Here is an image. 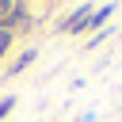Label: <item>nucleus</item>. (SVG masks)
I'll return each instance as SVG.
<instances>
[{"label":"nucleus","mask_w":122,"mask_h":122,"mask_svg":"<svg viewBox=\"0 0 122 122\" xmlns=\"http://www.w3.org/2000/svg\"><path fill=\"white\" fill-rule=\"evenodd\" d=\"M27 23H30V15H27V4H15V8H11L4 19H0V30H11V34H15V27H27Z\"/></svg>","instance_id":"2"},{"label":"nucleus","mask_w":122,"mask_h":122,"mask_svg":"<svg viewBox=\"0 0 122 122\" xmlns=\"http://www.w3.org/2000/svg\"><path fill=\"white\" fill-rule=\"evenodd\" d=\"M11 107H15V95H4V99H0V122L11 114Z\"/></svg>","instance_id":"5"},{"label":"nucleus","mask_w":122,"mask_h":122,"mask_svg":"<svg viewBox=\"0 0 122 122\" xmlns=\"http://www.w3.org/2000/svg\"><path fill=\"white\" fill-rule=\"evenodd\" d=\"M111 11H114V4H103V8H95V11H92V19H88V27H103Z\"/></svg>","instance_id":"4"},{"label":"nucleus","mask_w":122,"mask_h":122,"mask_svg":"<svg viewBox=\"0 0 122 122\" xmlns=\"http://www.w3.org/2000/svg\"><path fill=\"white\" fill-rule=\"evenodd\" d=\"M11 8H15V0H0V19H4V15L11 11Z\"/></svg>","instance_id":"7"},{"label":"nucleus","mask_w":122,"mask_h":122,"mask_svg":"<svg viewBox=\"0 0 122 122\" xmlns=\"http://www.w3.org/2000/svg\"><path fill=\"white\" fill-rule=\"evenodd\" d=\"M30 61H34V50H27V53H19V57L11 61V69H8V76H19V72H23V69H27Z\"/></svg>","instance_id":"3"},{"label":"nucleus","mask_w":122,"mask_h":122,"mask_svg":"<svg viewBox=\"0 0 122 122\" xmlns=\"http://www.w3.org/2000/svg\"><path fill=\"white\" fill-rule=\"evenodd\" d=\"M11 38H15V34H11V30H0V57H4V53H8V50H11Z\"/></svg>","instance_id":"6"},{"label":"nucleus","mask_w":122,"mask_h":122,"mask_svg":"<svg viewBox=\"0 0 122 122\" xmlns=\"http://www.w3.org/2000/svg\"><path fill=\"white\" fill-rule=\"evenodd\" d=\"M88 19H92V4L76 8V11H72V15H69V19L57 27V30H61V34H76V30H84V27H88Z\"/></svg>","instance_id":"1"}]
</instances>
